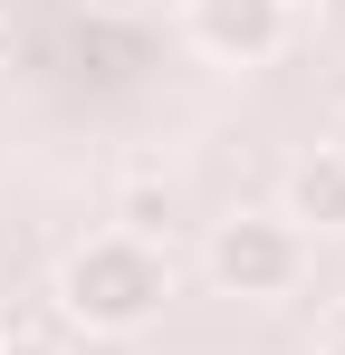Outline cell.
Segmentation results:
<instances>
[{"instance_id":"52a82bcc","label":"cell","mask_w":345,"mask_h":355,"mask_svg":"<svg viewBox=\"0 0 345 355\" xmlns=\"http://www.w3.org/2000/svg\"><path fill=\"white\" fill-rule=\"evenodd\" d=\"M317 355H345V297L317 307Z\"/></svg>"},{"instance_id":"30bf717a","label":"cell","mask_w":345,"mask_h":355,"mask_svg":"<svg viewBox=\"0 0 345 355\" xmlns=\"http://www.w3.org/2000/svg\"><path fill=\"white\" fill-rule=\"evenodd\" d=\"M0 19H10V0H0Z\"/></svg>"},{"instance_id":"ba28073f","label":"cell","mask_w":345,"mask_h":355,"mask_svg":"<svg viewBox=\"0 0 345 355\" xmlns=\"http://www.w3.org/2000/svg\"><path fill=\"white\" fill-rule=\"evenodd\" d=\"M326 154H336V164H345V106H336V125H326Z\"/></svg>"},{"instance_id":"9c48e42d","label":"cell","mask_w":345,"mask_h":355,"mask_svg":"<svg viewBox=\"0 0 345 355\" xmlns=\"http://www.w3.org/2000/svg\"><path fill=\"white\" fill-rule=\"evenodd\" d=\"M96 10H144V0H96Z\"/></svg>"},{"instance_id":"6da1fadb","label":"cell","mask_w":345,"mask_h":355,"mask_svg":"<svg viewBox=\"0 0 345 355\" xmlns=\"http://www.w3.org/2000/svg\"><path fill=\"white\" fill-rule=\"evenodd\" d=\"M57 317L67 327H87V336H134V327H154L172 297V259L163 240H134V231H87L67 259H57Z\"/></svg>"},{"instance_id":"7a4b0ae2","label":"cell","mask_w":345,"mask_h":355,"mask_svg":"<svg viewBox=\"0 0 345 355\" xmlns=\"http://www.w3.org/2000/svg\"><path fill=\"white\" fill-rule=\"evenodd\" d=\"M202 269H211L221 297H288L307 279V231L278 221V211H230L202 240Z\"/></svg>"},{"instance_id":"5b68a950","label":"cell","mask_w":345,"mask_h":355,"mask_svg":"<svg viewBox=\"0 0 345 355\" xmlns=\"http://www.w3.org/2000/svg\"><path fill=\"white\" fill-rule=\"evenodd\" d=\"M163 221H172V173L163 164H125V182H115V231L163 240Z\"/></svg>"},{"instance_id":"8992f818","label":"cell","mask_w":345,"mask_h":355,"mask_svg":"<svg viewBox=\"0 0 345 355\" xmlns=\"http://www.w3.org/2000/svg\"><path fill=\"white\" fill-rule=\"evenodd\" d=\"M0 355H67V346H57L48 327H10V336H0Z\"/></svg>"},{"instance_id":"277c9868","label":"cell","mask_w":345,"mask_h":355,"mask_svg":"<svg viewBox=\"0 0 345 355\" xmlns=\"http://www.w3.org/2000/svg\"><path fill=\"white\" fill-rule=\"evenodd\" d=\"M278 221H297V231H345V164H336V154H326V144L288 164V192H278Z\"/></svg>"},{"instance_id":"8fae6325","label":"cell","mask_w":345,"mask_h":355,"mask_svg":"<svg viewBox=\"0 0 345 355\" xmlns=\"http://www.w3.org/2000/svg\"><path fill=\"white\" fill-rule=\"evenodd\" d=\"M288 10H297V0H288Z\"/></svg>"},{"instance_id":"3957f363","label":"cell","mask_w":345,"mask_h":355,"mask_svg":"<svg viewBox=\"0 0 345 355\" xmlns=\"http://www.w3.org/2000/svg\"><path fill=\"white\" fill-rule=\"evenodd\" d=\"M288 0H182V29H192V49L221 67H269L288 49Z\"/></svg>"}]
</instances>
